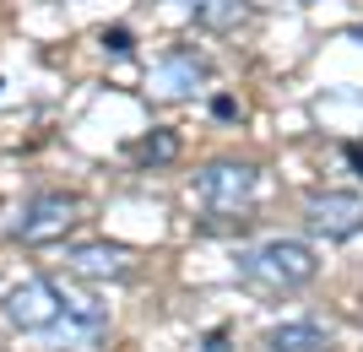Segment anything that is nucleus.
I'll use <instances>...</instances> for the list:
<instances>
[{
	"mask_svg": "<svg viewBox=\"0 0 363 352\" xmlns=\"http://www.w3.org/2000/svg\"><path fill=\"white\" fill-rule=\"evenodd\" d=\"M239 271L266 293H298L320 276V261L303 239H266L260 249L239 255Z\"/></svg>",
	"mask_w": 363,
	"mask_h": 352,
	"instance_id": "obj_1",
	"label": "nucleus"
},
{
	"mask_svg": "<svg viewBox=\"0 0 363 352\" xmlns=\"http://www.w3.org/2000/svg\"><path fill=\"white\" fill-rule=\"evenodd\" d=\"M196 195L212 217H244L260 195V169L239 157H217L196 174Z\"/></svg>",
	"mask_w": 363,
	"mask_h": 352,
	"instance_id": "obj_2",
	"label": "nucleus"
},
{
	"mask_svg": "<svg viewBox=\"0 0 363 352\" xmlns=\"http://www.w3.org/2000/svg\"><path fill=\"white\" fill-rule=\"evenodd\" d=\"M6 320L16 331H55L60 325V282L49 276H28L6 293Z\"/></svg>",
	"mask_w": 363,
	"mask_h": 352,
	"instance_id": "obj_3",
	"label": "nucleus"
},
{
	"mask_svg": "<svg viewBox=\"0 0 363 352\" xmlns=\"http://www.w3.org/2000/svg\"><path fill=\"white\" fill-rule=\"evenodd\" d=\"M76 228V195H33L16 217V244H60Z\"/></svg>",
	"mask_w": 363,
	"mask_h": 352,
	"instance_id": "obj_4",
	"label": "nucleus"
},
{
	"mask_svg": "<svg viewBox=\"0 0 363 352\" xmlns=\"http://www.w3.org/2000/svg\"><path fill=\"white\" fill-rule=\"evenodd\" d=\"M303 222L320 239H352V233H363V195H352V190H320L303 206Z\"/></svg>",
	"mask_w": 363,
	"mask_h": 352,
	"instance_id": "obj_5",
	"label": "nucleus"
},
{
	"mask_svg": "<svg viewBox=\"0 0 363 352\" xmlns=\"http://www.w3.org/2000/svg\"><path fill=\"white\" fill-rule=\"evenodd\" d=\"M65 271L87 276V282H125V276L136 271V255L125 244H71L65 249Z\"/></svg>",
	"mask_w": 363,
	"mask_h": 352,
	"instance_id": "obj_6",
	"label": "nucleus"
},
{
	"mask_svg": "<svg viewBox=\"0 0 363 352\" xmlns=\"http://www.w3.org/2000/svg\"><path fill=\"white\" fill-rule=\"evenodd\" d=\"M108 325V309L92 298V293H76V288H60V325L65 336H98Z\"/></svg>",
	"mask_w": 363,
	"mask_h": 352,
	"instance_id": "obj_7",
	"label": "nucleus"
},
{
	"mask_svg": "<svg viewBox=\"0 0 363 352\" xmlns=\"http://www.w3.org/2000/svg\"><path fill=\"white\" fill-rule=\"evenodd\" d=\"M260 347L266 352H325L331 347V331L320 320H282L260 336Z\"/></svg>",
	"mask_w": 363,
	"mask_h": 352,
	"instance_id": "obj_8",
	"label": "nucleus"
},
{
	"mask_svg": "<svg viewBox=\"0 0 363 352\" xmlns=\"http://www.w3.org/2000/svg\"><path fill=\"white\" fill-rule=\"evenodd\" d=\"M206 76H212V71H206V60H201V55H174V60L157 65V87H163L168 98H190Z\"/></svg>",
	"mask_w": 363,
	"mask_h": 352,
	"instance_id": "obj_9",
	"label": "nucleus"
},
{
	"mask_svg": "<svg viewBox=\"0 0 363 352\" xmlns=\"http://www.w3.org/2000/svg\"><path fill=\"white\" fill-rule=\"evenodd\" d=\"M190 16L212 33H233L244 16H250V6H244V0H190Z\"/></svg>",
	"mask_w": 363,
	"mask_h": 352,
	"instance_id": "obj_10",
	"label": "nucleus"
},
{
	"mask_svg": "<svg viewBox=\"0 0 363 352\" xmlns=\"http://www.w3.org/2000/svg\"><path fill=\"white\" fill-rule=\"evenodd\" d=\"M130 157H136L141 169H163V163L179 157V136H174V130H152V136H141L136 147H130Z\"/></svg>",
	"mask_w": 363,
	"mask_h": 352,
	"instance_id": "obj_11",
	"label": "nucleus"
},
{
	"mask_svg": "<svg viewBox=\"0 0 363 352\" xmlns=\"http://www.w3.org/2000/svg\"><path fill=\"white\" fill-rule=\"evenodd\" d=\"M104 49H114V55H125V49H130V33H125V28H108V33H104Z\"/></svg>",
	"mask_w": 363,
	"mask_h": 352,
	"instance_id": "obj_12",
	"label": "nucleus"
},
{
	"mask_svg": "<svg viewBox=\"0 0 363 352\" xmlns=\"http://www.w3.org/2000/svg\"><path fill=\"white\" fill-rule=\"evenodd\" d=\"M212 114H217V120H233V114H239V103H233V98H217Z\"/></svg>",
	"mask_w": 363,
	"mask_h": 352,
	"instance_id": "obj_13",
	"label": "nucleus"
},
{
	"mask_svg": "<svg viewBox=\"0 0 363 352\" xmlns=\"http://www.w3.org/2000/svg\"><path fill=\"white\" fill-rule=\"evenodd\" d=\"M223 341H228V336H223V331H212V336H206V352H228V347H223Z\"/></svg>",
	"mask_w": 363,
	"mask_h": 352,
	"instance_id": "obj_14",
	"label": "nucleus"
},
{
	"mask_svg": "<svg viewBox=\"0 0 363 352\" xmlns=\"http://www.w3.org/2000/svg\"><path fill=\"white\" fill-rule=\"evenodd\" d=\"M347 163H352V169L363 174V147H347Z\"/></svg>",
	"mask_w": 363,
	"mask_h": 352,
	"instance_id": "obj_15",
	"label": "nucleus"
}]
</instances>
